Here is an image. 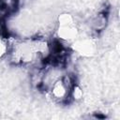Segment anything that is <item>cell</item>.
<instances>
[{"label":"cell","instance_id":"obj_1","mask_svg":"<svg viewBox=\"0 0 120 120\" xmlns=\"http://www.w3.org/2000/svg\"><path fill=\"white\" fill-rule=\"evenodd\" d=\"M77 34V28L73 20L68 16H64L59 22V37L65 39L74 38Z\"/></svg>","mask_w":120,"mask_h":120}]
</instances>
